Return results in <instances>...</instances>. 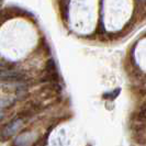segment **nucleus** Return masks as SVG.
I'll use <instances>...</instances> for the list:
<instances>
[{"label": "nucleus", "mask_w": 146, "mask_h": 146, "mask_svg": "<svg viewBox=\"0 0 146 146\" xmlns=\"http://www.w3.org/2000/svg\"><path fill=\"white\" fill-rule=\"evenodd\" d=\"M23 123H24V120L22 117H15L12 121H10L9 123L5 125L1 130V136L5 137V139H8V137H11L15 135L18 132L21 130V127L23 126Z\"/></svg>", "instance_id": "1"}, {"label": "nucleus", "mask_w": 146, "mask_h": 146, "mask_svg": "<svg viewBox=\"0 0 146 146\" xmlns=\"http://www.w3.org/2000/svg\"><path fill=\"white\" fill-rule=\"evenodd\" d=\"M34 141V134L31 132H25L17 136L13 142L15 146H30Z\"/></svg>", "instance_id": "2"}, {"label": "nucleus", "mask_w": 146, "mask_h": 146, "mask_svg": "<svg viewBox=\"0 0 146 146\" xmlns=\"http://www.w3.org/2000/svg\"><path fill=\"white\" fill-rule=\"evenodd\" d=\"M5 117V114H3V112H2V111H0V120H1V119H2V117Z\"/></svg>", "instance_id": "3"}, {"label": "nucleus", "mask_w": 146, "mask_h": 146, "mask_svg": "<svg viewBox=\"0 0 146 146\" xmlns=\"http://www.w3.org/2000/svg\"><path fill=\"white\" fill-rule=\"evenodd\" d=\"M5 68H6V66H3V65H1V64H0V72H1L2 69H5Z\"/></svg>", "instance_id": "4"}]
</instances>
